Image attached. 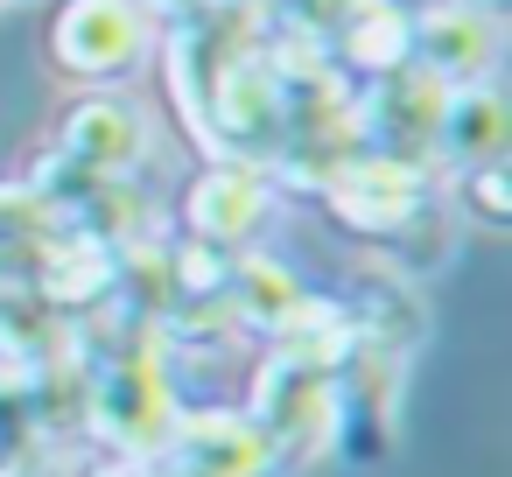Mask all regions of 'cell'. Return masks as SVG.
Returning a JSON list of instances; mask_svg holds the SVG:
<instances>
[{
  "mask_svg": "<svg viewBox=\"0 0 512 477\" xmlns=\"http://www.w3.org/2000/svg\"><path fill=\"white\" fill-rule=\"evenodd\" d=\"M176 414H183V407H176V393H169V372H162L155 337L120 344V351L85 379V428H92L120 463L155 456Z\"/></svg>",
  "mask_w": 512,
  "mask_h": 477,
  "instance_id": "obj_1",
  "label": "cell"
},
{
  "mask_svg": "<svg viewBox=\"0 0 512 477\" xmlns=\"http://www.w3.org/2000/svg\"><path fill=\"white\" fill-rule=\"evenodd\" d=\"M148 50H155V22L134 0H64L50 15V64L85 92L127 85L148 64Z\"/></svg>",
  "mask_w": 512,
  "mask_h": 477,
  "instance_id": "obj_2",
  "label": "cell"
},
{
  "mask_svg": "<svg viewBox=\"0 0 512 477\" xmlns=\"http://www.w3.org/2000/svg\"><path fill=\"white\" fill-rule=\"evenodd\" d=\"M323 197H330V218H337L344 232L379 239V246H400V239L428 218V169L351 148V155L323 176Z\"/></svg>",
  "mask_w": 512,
  "mask_h": 477,
  "instance_id": "obj_3",
  "label": "cell"
},
{
  "mask_svg": "<svg viewBox=\"0 0 512 477\" xmlns=\"http://www.w3.org/2000/svg\"><path fill=\"white\" fill-rule=\"evenodd\" d=\"M442 85L421 78L414 64L400 71H379L365 85V99H351V134L365 141V155H393V162H414L428 169L435 162V120H442Z\"/></svg>",
  "mask_w": 512,
  "mask_h": 477,
  "instance_id": "obj_4",
  "label": "cell"
},
{
  "mask_svg": "<svg viewBox=\"0 0 512 477\" xmlns=\"http://www.w3.org/2000/svg\"><path fill=\"white\" fill-rule=\"evenodd\" d=\"M267 211H274V169L246 162V155L204 162V176L183 190V232L218 253H246L267 225Z\"/></svg>",
  "mask_w": 512,
  "mask_h": 477,
  "instance_id": "obj_5",
  "label": "cell"
},
{
  "mask_svg": "<svg viewBox=\"0 0 512 477\" xmlns=\"http://www.w3.org/2000/svg\"><path fill=\"white\" fill-rule=\"evenodd\" d=\"M246 421L260 428V442L274 449V463L281 456H316L337 435V379L309 372V365H288V358H267L260 379H253Z\"/></svg>",
  "mask_w": 512,
  "mask_h": 477,
  "instance_id": "obj_6",
  "label": "cell"
},
{
  "mask_svg": "<svg viewBox=\"0 0 512 477\" xmlns=\"http://www.w3.org/2000/svg\"><path fill=\"white\" fill-rule=\"evenodd\" d=\"M162 477H267L274 449L260 442V428L232 407H190L169 421L162 449L148 456Z\"/></svg>",
  "mask_w": 512,
  "mask_h": 477,
  "instance_id": "obj_7",
  "label": "cell"
},
{
  "mask_svg": "<svg viewBox=\"0 0 512 477\" xmlns=\"http://www.w3.org/2000/svg\"><path fill=\"white\" fill-rule=\"evenodd\" d=\"M57 162H71L92 183H120L148 162V113L120 92H85L57 127Z\"/></svg>",
  "mask_w": 512,
  "mask_h": 477,
  "instance_id": "obj_8",
  "label": "cell"
},
{
  "mask_svg": "<svg viewBox=\"0 0 512 477\" xmlns=\"http://www.w3.org/2000/svg\"><path fill=\"white\" fill-rule=\"evenodd\" d=\"M407 64H414L421 78H435L442 92L491 85V71H498V22L456 8V0H442V8H421V15H414Z\"/></svg>",
  "mask_w": 512,
  "mask_h": 477,
  "instance_id": "obj_9",
  "label": "cell"
},
{
  "mask_svg": "<svg viewBox=\"0 0 512 477\" xmlns=\"http://www.w3.org/2000/svg\"><path fill=\"white\" fill-rule=\"evenodd\" d=\"M36 260H43V267H36V288H43L57 309H71V316H85V309H99V302L120 295V253L99 246V239H85L78 225H64L57 239H43Z\"/></svg>",
  "mask_w": 512,
  "mask_h": 477,
  "instance_id": "obj_10",
  "label": "cell"
},
{
  "mask_svg": "<svg viewBox=\"0 0 512 477\" xmlns=\"http://www.w3.org/2000/svg\"><path fill=\"white\" fill-rule=\"evenodd\" d=\"M274 358L337 379V372L358 358V323H351V309L330 302V295H309V288H302V302L274 323Z\"/></svg>",
  "mask_w": 512,
  "mask_h": 477,
  "instance_id": "obj_11",
  "label": "cell"
},
{
  "mask_svg": "<svg viewBox=\"0 0 512 477\" xmlns=\"http://www.w3.org/2000/svg\"><path fill=\"white\" fill-rule=\"evenodd\" d=\"M407 43H414V15L400 0H344V15L330 29V50L337 64L379 78V71H400L407 64Z\"/></svg>",
  "mask_w": 512,
  "mask_h": 477,
  "instance_id": "obj_12",
  "label": "cell"
},
{
  "mask_svg": "<svg viewBox=\"0 0 512 477\" xmlns=\"http://www.w3.org/2000/svg\"><path fill=\"white\" fill-rule=\"evenodd\" d=\"M505 134H512L505 99H498L491 85H463V92L442 99V120H435V162H456V176L477 169V162H505Z\"/></svg>",
  "mask_w": 512,
  "mask_h": 477,
  "instance_id": "obj_13",
  "label": "cell"
},
{
  "mask_svg": "<svg viewBox=\"0 0 512 477\" xmlns=\"http://www.w3.org/2000/svg\"><path fill=\"white\" fill-rule=\"evenodd\" d=\"M225 302H232V316H239V323H253V330H267V337H274V323L302 302V281H295L281 260H267V253H232Z\"/></svg>",
  "mask_w": 512,
  "mask_h": 477,
  "instance_id": "obj_14",
  "label": "cell"
},
{
  "mask_svg": "<svg viewBox=\"0 0 512 477\" xmlns=\"http://www.w3.org/2000/svg\"><path fill=\"white\" fill-rule=\"evenodd\" d=\"M64 232V211L22 176V183H0V239H15V246H43Z\"/></svg>",
  "mask_w": 512,
  "mask_h": 477,
  "instance_id": "obj_15",
  "label": "cell"
},
{
  "mask_svg": "<svg viewBox=\"0 0 512 477\" xmlns=\"http://www.w3.org/2000/svg\"><path fill=\"white\" fill-rule=\"evenodd\" d=\"M456 190H463V204H470L484 225H505V218H512V176H505V162H477V169H463Z\"/></svg>",
  "mask_w": 512,
  "mask_h": 477,
  "instance_id": "obj_16",
  "label": "cell"
},
{
  "mask_svg": "<svg viewBox=\"0 0 512 477\" xmlns=\"http://www.w3.org/2000/svg\"><path fill=\"white\" fill-rule=\"evenodd\" d=\"M134 8H141L148 22H155V15H162V22H197L211 0H134Z\"/></svg>",
  "mask_w": 512,
  "mask_h": 477,
  "instance_id": "obj_17",
  "label": "cell"
},
{
  "mask_svg": "<svg viewBox=\"0 0 512 477\" xmlns=\"http://www.w3.org/2000/svg\"><path fill=\"white\" fill-rule=\"evenodd\" d=\"M92 477H162V470H155L148 456H141V463H120V456H113V463H99Z\"/></svg>",
  "mask_w": 512,
  "mask_h": 477,
  "instance_id": "obj_18",
  "label": "cell"
},
{
  "mask_svg": "<svg viewBox=\"0 0 512 477\" xmlns=\"http://www.w3.org/2000/svg\"><path fill=\"white\" fill-rule=\"evenodd\" d=\"M456 8H470V15H491V22H498V15L512 8V0H456Z\"/></svg>",
  "mask_w": 512,
  "mask_h": 477,
  "instance_id": "obj_19",
  "label": "cell"
},
{
  "mask_svg": "<svg viewBox=\"0 0 512 477\" xmlns=\"http://www.w3.org/2000/svg\"><path fill=\"white\" fill-rule=\"evenodd\" d=\"M0 477H22V470H15V463H8V456H0Z\"/></svg>",
  "mask_w": 512,
  "mask_h": 477,
  "instance_id": "obj_20",
  "label": "cell"
}]
</instances>
